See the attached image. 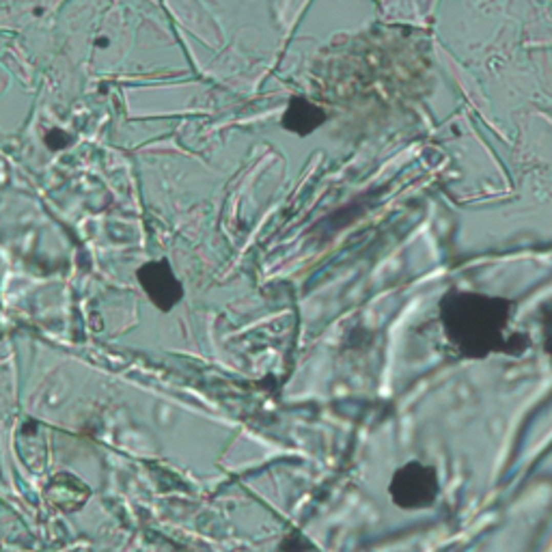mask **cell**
Returning <instances> with one entry per match:
<instances>
[{
	"mask_svg": "<svg viewBox=\"0 0 552 552\" xmlns=\"http://www.w3.org/2000/svg\"><path fill=\"white\" fill-rule=\"evenodd\" d=\"M324 119L326 114L319 106L302 97H294L283 114V128L298 134V136H306V134L317 130L324 123Z\"/></svg>",
	"mask_w": 552,
	"mask_h": 552,
	"instance_id": "cell-4",
	"label": "cell"
},
{
	"mask_svg": "<svg viewBox=\"0 0 552 552\" xmlns=\"http://www.w3.org/2000/svg\"><path fill=\"white\" fill-rule=\"evenodd\" d=\"M546 350H548V356L552 360V324L548 326V337H546ZM552 364V362H550Z\"/></svg>",
	"mask_w": 552,
	"mask_h": 552,
	"instance_id": "cell-6",
	"label": "cell"
},
{
	"mask_svg": "<svg viewBox=\"0 0 552 552\" xmlns=\"http://www.w3.org/2000/svg\"><path fill=\"white\" fill-rule=\"evenodd\" d=\"M389 494L393 503L401 509H427L440 494L438 473L427 464L408 462L399 471H395Z\"/></svg>",
	"mask_w": 552,
	"mask_h": 552,
	"instance_id": "cell-2",
	"label": "cell"
},
{
	"mask_svg": "<svg viewBox=\"0 0 552 552\" xmlns=\"http://www.w3.org/2000/svg\"><path fill=\"white\" fill-rule=\"evenodd\" d=\"M509 304L501 298L481 294H451L442 300L440 317L449 341L468 358L489 354H520L528 341L509 335Z\"/></svg>",
	"mask_w": 552,
	"mask_h": 552,
	"instance_id": "cell-1",
	"label": "cell"
},
{
	"mask_svg": "<svg viewBox=\"0 0 552 552\" xmlns=\"http://www.w3.org/2000/svg\"><path fill=\"white\" fill-rule=\"evenodd\" d=\"M44 142L48 145V147H50L52 151H58V149L67 147V145H71V136H69L67 132L52 130V132H48V136L44 138Z\"/></svg>",
	"mask_w": 552,
	"mask_h": 552,
	"instance_id": "cell-5",
	"label": "cell"
},
{
	"mask_svg": "<svg viewBox=\"0 0 552 552\" xmlns=\"http://www.w3.org/2000/svg\"><path fill=\"white\" fill-rule=\"evenodd\" d=\"M138 283L160 311H171L183 298V285L169 261H149L138 268Z\"/></svg>",
	"mask_w": 552,
	"mask_h": 552,
	"instance_id": "cell-3",
	"label": "cell"
}]
</instances>
